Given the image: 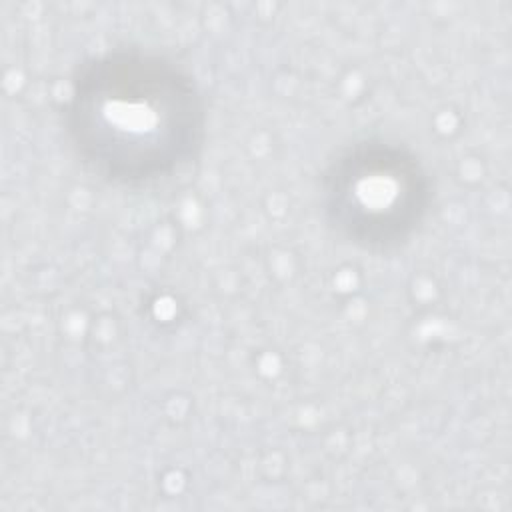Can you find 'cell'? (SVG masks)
Returning a JSON list of instances; mask_svg holds the SVG:
<instances>
[{
	"instance_id": "cell-1",
	"label": "cell",
	"mask_w": 512,
	"mask_h": 512,
	"mask_svg": "<svg viewBox=\"0 0 512 512\" xmlns=\"http://www.w3.org/2000/svg\"><path fill=\"white\" fill-rule=\"evenodd\" d=\"M64 120L76 156L94 174L136 188L170 178L196 158L206 114L184 68L128 48L78 68Z\"/></svg>"
},
{
	"instance_id": "cell-2",
	"label": "cell",
	"mask_w": 512,
	"mask_h": 512,
	"mask_svg": "<svg viewBox=\"0 0 512 512\" xmlns=\"http://www.w3.org/2000/svg\"><path fill=\"white\" fill-rule=\"evenodd\" d=\"M430 180L404 146L362 140L346 148L324 174V210L350 242L390 250L406 242L430 206Z\"/></svg>"
}]
</instances>
